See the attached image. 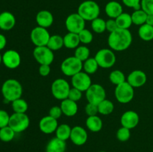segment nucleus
I'll list each match as a JSON object with an SVG mask.
<instances>
[{
    "label": "nucleus",
    "mask_w": 153,
    "mask_h": 152,
    "mask_svg": "<svg viewBox=\"0 0 153 152\" xmlns=\"http://www.w3.org/2000/svg\"><path fill=\"white\" fill-rule=\"evenodd\" d=\"M122 1L124 5L133 8L134 10L141 9V0H122Z\"/></svg>",
    "instance_id": "nucleus-44"
},
{
    "label": "nucleus",
    "mask_w": 153,
    "mask_h": 152,
    "mask_svg": "<svg viewBox=\"0 0 153 152\" xmlns=\"http://www.w3.org/2000/svg\"><path fill=\"white\" fill-rule=\"evenodd\" d=\"M109 80L111 83L117 86L126 81L125 74L120 70H114L109 75Z\"/></svg>",
    "instance_id": "nucleus-35"
},
{
    "label": "nucleus",
    "mask_w": 153,
    "mask_h": 152,
    "mask_svg": "<svg viewBox=\"0 0 153 152\" xmlns=\"http://www.w3.org/2000/svg\"><path fill=\"white\" fill-rule=\"evenodd\" d=\"M85 110L88 116H97V113H99L98 105L88 102L85 106Z\"/></svg>",
    "instance_id": "nucleus-41"
},
{
    "label": "nucleus",
    "mask_w": 153,
    "mask_h": 152,
    "mask_svg": "<svg viewBox=\"0 0 153 152\" xmlns=\"http://www.w3.org/2000/svg\"><path fill=\"white\" fill-rule=\"evenodd\" d=\"M46 46L53 52L59 50L64 46V38L61 36L58 35V34H54L50 37Z\"/></svg>",
    "instance_id": "nucleus-29"
},
{
    "label": "nucleus",
    "mask_w": 153,
    "mask_h": 152,
    "mask_svg": "<svg viewBox=\"0 0 153 152\" xmlns=\"http://www.w3.org/2000/svg\"><path fill=\"white\" fill-rule=\"evenodd\" d=\"M79 37L80 42L85 45L90 44L94 40V35L92 32L87 28H85L79 33Z\"/></svg>",
    "instance_id": "nucleus-39"
},
{
    "label": "nucleus",
    "mask_w": 153,
    "mask_h": 152,
    "mask_svg": "<svg viewBox=\"0 0 153 152\" xmlns=\"http://www.w3.org/2000/svg\"><path fill=\"white\" fill-rule=\"evenodd\" d=\"M152 152H153V151H152Z\"/></svg>",
    "instance_id": "nucleus-53"
},
{
    "label": "nucleus",
    "mask_w": 153,
    "mask_h": 152,
    "mask_svg": "<svg viewBox=\"0 0 153 152\" xmlns=\"http://www.w3.org/2000/svg\"><path fill=\"white\" fill-rule=\"evenodd\" d=\"M60 107L62 110L63 114L68 117L76 116L78 113V110H79L77 102L72 101L69 98H66V99L61 101Z\"/></svg>",
    "instance_id": "nucleus-22"
},
{
    "label": "nucleus",
    "mask_w": 153,
    "mask_h": 152,
    "mask_svg": "<svg viewBox=\"0 0 153 152\" xmlns=\"http://www.w3.org/2000/svg\"><path fill=\"white\" fill-rule=\"evenodd\" d=\"M29 125L30 119L26 113H13L10 115L8 126H10L16 134L25 131L28 129Z\"/></svg>",
    "instance_id": "nucleus-6"
},
{
    "label": "nucleus",
    "mask_w": 153,
    "mask_h": 152,
    "mask_svg": "<svg viewBox=\"0 0 153 152\" xmlns=\"http://www.w3.org/2000/svg\"><path fill=\"white\" fill-rule=\"evenodd\" d=\"M64 46L67 49H76L81 43L79 34L68 32L64 37Z\"/></svg>",
    "instance_id": "nucleus-25"
},
{
    "label": "nucleus",
    "mask_w": 153,
    "mask_h": 152,
    "mask_svg": "<svg viewBox=\"0 0 153 152\" xmlns=\"http://www.w3.org/2000/svg\"><path fill=\"white\" fill-rule=\"evenodd\" d=\"M91 28L97 34H102L106 31V21L98 17L91 21Z\"/></svg>",
    "instance_id": "nucleus-36"
},
{
    "label": "nucleus",
    "mask_w": 153,
    "mask_h": 152,
    "mask_svg": "<svg viewBox=\"0 0 153 152\" xmlns=\"http://www.w3.org/2000/svg\"><path fill=\"white\" fill-rule=\"evenodd\" d=\"M146 23L149 25L153 26V14H148L147 18H146Z\"/></svg>",
    "instance_id": "nucleus-49"
},
{
    "label": "nucleus",
    "mask_w": 153,
    "mask_h": 152,
    "mask_svg": "<svg viewBox=\"0 0 153 152\" xmlns=\"http://www.w3.org/2000/svg\"><path fill=\"white\" fill-rule=\"evenodd\" d=\"M1 63H2V55L0 53V65L1 64Z\"/></svg>",
    "instance_id": "nucleus-50"
},
{
    "label": "nucleus",
    "mask_w": 153,
    "mask_h": 152,
    "mask_svg": "<svg viewBox=\"0 0 153 152\" xmlns=\"http://www.w3.org/2000/svg\"><path fill=\"white\" fill-rule=\"evenodd\" d=\"M61 70L64 75L73 77L83 70V62L75 56L68 57L61 63Z\"/></svg>",
    "instance_id": "nucleus-4"
},
{
    "label": "nucleus",
    "mask_w": 153,
    "mask_h": 152,
    "mask_svg": "<svg viewBox=\"0 0 153 152\" xmlns=\"http://www.w3.org/2000/svg\"><path fill=\"white\" fill-rule=\"evenodd\" d=\"M147 80V76L146 73L142 70H134L129 73L127 77L126 81L134 88H138L143 86Z\"/></svg>",
    "instance_id": "nucleus-17"
},
{
    "label": "nucleus",
    "mask_w": 153,
    "mask_h": 152,
    "mask_svg": "<svg viewBox=\"0 0 153 152\" xmlns=\"http://www.w3.org/2000/svg\"><path fill=\"white\" fill-rule=\"evenodd\" d=\"M16 133L10 126H6L0 128V140L3 142H9L12 141Z\"/></svg>",
    "instance_id": "nucleus-34"
},
{
    "label": "nucleus",
    "mask_w": 153,
    "mask_h": 152,
    "mask_svg": "<svg viewBox=\"0 0 153 152\" xmlns=\"http://www.w3.org/2000/svg\"><path fill=\"white\" fill-rule=\"evenodd\" d=\"M6 45H7V39H6L5 36L0 34V51L4 49Z\"/></svg>",
    "instance_id": "nucleus-48"
},
{
    "label": "nucleus",
    "mask_w": 153,
    "mask_h": 152,
    "mask_svg": "<svg viewBox=\"0 0 153 152\" xmlns=\"http://www.w3.org/2000/svg\"><path fill=\"white\" fill-rule=\"evenodd\" d=\"M1 91L4 99L7 102H12L21 98L23 89L20 82L16 79L10 78L2 83Z\"/></svg>",
    "instance_id": "nucleus-2"
},
{
    "label": "nucleus",
    "mask_w": 153,
    "mask_h": 152,
    "mask_svg": "<svg viewBox=\"0 0 153 152\" xmlns=\"http://www.w3.org/2000/svg\"><path fill=\"white\" fill-rule=\"evenodd\" d=\"M114 95L118 102L121 104H128L131 102L134 98V87H132L126 80L123 83L116 86Z\"/></svg>",
    "instance_id": "nucleus-5"
},
{
    "label": "nucleus",
    "mask_w": 153,
    "mask_h": 152,
    "mask_svg": "<svg viewBox=\"0 0 153 152\" xmlns=\"http://www.w3.org/2000/svg\"><path fill=\"white\" fill-rule=\"evenodd\" d=\"M95 59L99 66L103 69H109L114 66L117 61L116 55L112 49H102L97 52Z\"/></svg>",
    "instance_id": "nucleus-7"
},
{
    "label": "nucleus",
    "mask_w": 153,
    "mask_h": 152,
    "mask_svg": "<svg viewBox=\"0 0 153 152\" xmlns=\"http://www.w3.org/2000/svg\"><path fill=\"white\" fill-rule=\"evenodd\" d=\"M72 128L67 124H61L58 125L55 131V137L64 141L69 139L71 134Z\"/></svg>",
    "instance_id": "nucleus-28"
},
{
    "label": "nucleus",
    "mask_w": 153,
    "mask_h": 152,
    "mask_svg": "<svg viewBox=\"0 0 153 152\" xmlns=\"http://www.w3.org/2000/svg\"><path fill=\"white\" fill-rule=\"evenodd\" d=\"M117 28L118 26L114 19H109L106 21V31H108L109 33L116 31Z\"/></svg>",
    "instance_id": "nucleus-46"
},
{
    "label": "nucleus",
    "mask_w": 153,
    "mask_h": 152,
    "mask_svg": "<svg viewBox=\"0 0 153 152\" xmlns=\"http://www.w3.org/2000/svg\"><path fill=\"white\" fill-rule=\"evenodd\" d=\"M85 125L90 131L93 133H97L101 131V130L102 129L103 122L101 118L97 115V116H88L85 122Z\"/></svg>",
    "instance_id": "nucleus-24"
},
{
    "label": "nucleus",
    "mask_w": 153,
    "mask_h": 152,
    "mask_svg": "<svg viewBox=\"0 0 153 152\" xmlns=\"http://www.w3.org/2000/svg\"><path fill=\"white\" fill-rule=\"evenodd\" d=\"M138 35L142 40L146 42L153 40V26L145 23L140 25L138 29Z\"/></svg>",
    "instance_id": "nucleus-26"
},
{
    "label": "nucleus",
    "mask_w": 153,
    "mask_h": 152,
    "mask_svg": "<svg viewBox=\"0 0 153 152\" xmlns=\"http://www.w3.org/2000/svg\"><path fill=\"white\" fill-rule=\"evenodd\" d=\"M33 56L40 65H51L55 58L53 51L47 46H37L33 51Z\"/></svg>",
    "instance_id": "nucleus-10"
},
{
    "label": "nucleus",
    "mask_w": 153,
    "mask_h": 152,
    "mask_svg": "<svg viewBox=\"0 0 153 152\" xmlns=\"http://www.w3.org/2000/svg\"><path fill=\"white\" fill-rule=\"evenodd\" d=\"M2 63L7 69H15L18 68L21 63L20 55L16 50H7L2 55Z\"/></svg>",
    "instance_id": "nucleus-14"
},
{
    "label": "nucleus",
    "mask_w": 153,
    "mask_h": 152,
    "mask_svg": "<svg viewBox=\"0 0 153 152\" xmlns=\"http://www.w3.org/2000/svg\"><path fill=\"white\" fill-rule=\"evenodd\" d=\"M98 110L99 113L103 116H107L113 113L114 110V105L111 101L105 98L98 104Z\"/></svg>",
    "instance_id": "nucleus-30"
},
{
    "label": "nucleus",
    "mask_w": 153,
    "mask_h": 152,
    "mask_svg": "<svg viewBox=\"0 0 153 152\" xmlns=\"http://www.w3.org/2000/svg\"><path fill=\"white\" fill-rule=\"evenodd\" d=\"M71 83L73 87L76 88L82 92H86L92 84V80L90 75L81 71L71 77Z\"/></svg>",
    "instance_id": "nucleus-13"
},
{
    "label": "nucleus",
    "mask_w": 153,
    "mask_h": 152,
    "mask_svg": "<svg viewBox=\"0 0 153 152\" xmlns=\"http://www.w3.org/2000/svg\"><path fill=\"white\" fill-rule=\"evenodd\" d=\"M116 137L119 141L123 142L128 141L131 137V130L122 126L117 131Z\"/></svg>",
    "instance_id": "nucleus-38"
},
{
    "label": "nucleus",
    "mask_w": 153,
    "mask_h": 152,
    "mask_svg": "<svg viewBox=\"0 0 153 152\" xmlns=\"http://www.w3.org/2000/svg\"><path fill=\"white\" fill-rule=\"evenodd\" d=\"M0 13H1V10H0Z\"/></svg>",
    "instance_id": "nucleus-52"
},
{
    "label": "nucleus",
    "mask_w": 153,
    "mask_h": 152,
    "mask_svg": "<svg viewBox=\"0 0 153 152\" xmlns=\"http://www.w3.org/2000/svg\"><path fill=\"white\" fill-rule=\"evenodd\" d=\"M99 65L96 61L95 58H89L85 62H83V70L88 75H92L97 72Z\"/></svg>",
    "instance_id": "nucleus-33"
},
{
    "label": "nucleus",
    "mask_w": 153,
    "mask_h": 152,
    "mask_svg": "<svg viewBox=\"0 0 153 152\" xmlns=\"http://www.w3.org/2000/svg\"><path fill=\"white\" fill-rule=\"evenodd\" d=\"M86 21L78 13H73L69 15L65 20V26L68 32L79 34L85 28Z\"/></svg>",
    "instance_id": "nucleus-12"
},
{
    "label": "nucleus",
    "mask_w": 153,
    "mask_h": 152,
    "mask_svg": "<svg viewBox=\"0 0 153 152\" xmlns=\"http://www.w3.org/2000/svg\"><path fill=\"white\" fill-rule=\"evenodd\" d=\"M77 13L85 21H93L100 16V7L95 1L86 0L79 4Z\"/></svg>",
    "instance_id": "nucleus-3"
},
{
    "label": "nucleus",
    "mask_w": 153,
    "mask_h": 152,
    "mask_svg": "<svg viewBox=\"0 0 153 152\" xmlns=\"http://www.w3.org/2000/svg\"><path fill=\"white\" fill-rule=\"evenodd\" d=\"M85 96L88 102L98 105L101 101L106 98V91L102 85L98 83H92L88 90L85 92Z\"/></svg>",
    "instance_id": "nucleus-9"
},
{
    "label": "nucleus",
    "mask_w": 153,
    "mask_h": 152,
    "mask_svg": "<svg viewBox=\"0 0 153 152\" xmlns=\"http://www.w3.org/2000/svg\"><path fill=\"white\" fill-rule=\"evenodd\" d=\"M82 97V91L79 90V89L74 87L70 88V92H69L67 98L72 100V101H76V102H77V101H80Z\"/></svg>",
    "instance_id": "nucleus-40"
},
{
    "label": "nucleus",
    "mask_w": 153,
    "mask_h": 152,
    "mask_svg": "<svg viewBox=\"0 0 153 152\" xmlns=\"http://www.w3.org/2000/svg\"><path fill=\"white\" fill-rule=\"evenodd\" d=\"M70 88V85L67 80L64 78H58L52 82L51 85V92L54 98L63 101L68 97Z\"/></svg>",
    "instance_id": "nucleus-8"
},
{
    "label": "nucleus",
    "mask_w": 153,
    "mask_h": 152,
    "mask_svg": "<svg viewBox=\"0 0 153 152\" xmlns=\"http://www.w3.org/2000/svg\"><path fill=\"white\" fill-rule=\"evenodd\" d=\"M36 22L38 26L45 28H49L54 22L53 14L49 10H40L36 15Z\"/></svg>",
    "instance_id": "nucleus-20"
},
{
    "label": "nucleus",
    "mask_w": 153,
    "mask_h": 152,
    "mask_svg": "<svg viewBox=\"0 0 153 152\" xmlns=\"http://www.w3.org/2000/svg\"><path fill=\"white\" fill-rule=\"evenodd\" d=\"M98 152H106V151H98Z\"/></svg>",
    "instance_id": "nucleus-51"
},
{
    "label": "nucleus",
    "mask_w": 153,
    "mask_h": 152,
    "mask_svg": "<svg viewBox=\"0 0 153 152\" xmlns=\"http://www.w3.org/2000/svg\"><path fill=\"white\" fill-rule=\"evenodd\" d=\"M38 72L40 75L43 76V77H46V76H48L50 74V65H44V64L43 65H40L38 69Z\"/></svg>",
    "instance_id": "nucleus-47"
},
{
    "label": "nucleus",
    "mask_w": 153,
    "mask_h": 152,
    "mask_svg": "<svg viewBox=\"0 0 153 152\" xmlns=\"http://www.w3.org/2000/svg\"><path fill=\"white\" fill-rule=\"evenodd\" d=\"M132 43V34L129 29L117 28L110 33L108 37V45L111 49L116 52L126 50Z\"/></svg>",
    "instance_id": "nucleus-1"
},
{
    "label": "nucleus",
    "mask_w": 153,
    "mask_h": 152,
    "mask_svg": "<svg viewBox=\"0 0 153 152\" xmlns=\"http://www.w3.org/2000/svg\"><path fill=\"white\" fill-rule=\"evenodd\" d=\"M51 35L48 31L47 28H43L37 25L33 28L31 31L30 38L33 44L37 46H46L49 42Z\"/></svg>",
    "instance_id": "nucleus-11"
},
{
    "label": "nucleus",
    "mask_w": 153,
    "mask_h": 152,
    "mask_svg": "<svg viewBox=\"0 0 153 152\" xmlns=\"http://www.w3.org/2000/svg\"><path fill=\"white\" fill-rule=\"evenodd\" d=\"M139 120H140V118L137 112L134 110H128L121 116L120 123L123 127L131 130L137 126Z\"/></svg>",
    "instance_id": "nucleus-18"
},
{
    "label": "nucleus",
    "mask_w": 153,
    "mask_h": 152,
    "mask_svg": "<svg viewBox=\"0 0 153 152\" xmlns=\"http://www.w3.org/2000/svg\"><path fill=\"white\" fill-rule=\"evenodd\" d=\"M105 12L110 19H116L123 13L122 4L117 1H110L105 7Z\"/></svg>",
    "instance_id": "nucleus-21"
},
{
    "label": "nucleus",
    "mask_w": 153,
    "mask_h": 152,
    "mask_svg": "<svg viewBox=\"0 0 153 152\" xmlns=\"http://www.w3.org/2000/svg\"><path fill=\"white\" fill-rule=\"evenodd\" d=\"M147 15V13L142 9L134 10L131 14L132 23L135 25H139V26L143 25L146 23Z\"/></svg>",
    "instance_id": "nucleus-31"
},
{
    "label": "nucleus",
    "mask_w": 153,
    "mask_h": 152,
    "mask_svg": "<svg viewBox=\"0 0 153 152\" xmlns=\"http://www.w3.org/2000/svg\"><path fill=\"white\" fill-rule=\"evenodd\" d=\"M118 28L122 29H129L132 25V19L131 14L128 13H122L117 18L115 19Z\"/></svg>",
    "instance_id": "nucleus-27"
},
{
    "label": "nucleus",
    "mask_w": 153,
    "mask_h": 152,
    "mask_svg": "<svg viewBox=\"0 0 153 152\" xmlns=\"http://www.w3.org/2000/svg\"><path fill=\"white\" fill-rule=\"evenodd\" d=\"M10 116L6 110H0V128L8 126Z\"/></svg>",
    "instance_id": "nucleus-42"
},
{
    "label": "nucleus",
    "mask_w": 153,
    "mask_h": 152,
    "mask_svg": "<svg viewBox=\"0 0 153 152\" xmlns=\"http://www.w3.org/2000/svg\"><path fill=\"white\" fill-rule=\"evenodd\" d=\"M67 150L66 141L57 137L51 139L46 146V152H65Z\"/></svg>",
    "instance_id": "nucleus-23"
},
{
    "label": "nucleus",
    "mask_w": 153,
    "mask_h": 152,
    "mask_svg": "<svg viewBox=\"0 0 153 152\" xmlns=\"http://www.w3.org/2000/svg\"><path fill=\"white\" fill-rule=\"evenodd\" d=\"M11 107L13 113H25L28 109V105L27 101L22 98L11 102Z\"/></svg>",
    "instance_id": "nucleus-32"
},
{
    "label": "nucleus",
    "mask_w": 153,
    "mask_h": 152,
    "mask_svg": "<svg viewBox=\"0 0 153 152\" xmlns=\"http://www.w3.org/2000/svg\"><path fill=\"white\" fill-rule=\"evenodd\" d=\"M58 120L50 116H43L39 122V129L45 134H51L55 133L58 127Z\"/></svg>",
    "instance_id": "nucleus-16"
},
{
    "label": "nucleus",
    "mask_w": 153,
    "mask_h": 152,
    "mask_svg": "<svg viewBox=\"0 0 153 152\" xmlns=\"http://www.w3.org/2000/svg\"><path fill=\"white\" fill-rule=\"evenodd\" d=\"M88 139V132L82 126H75L72 128L70 139L77 146H82L87 142Z\"/></svg>",
    "instance_id": "nucleus-15"
},
{
    "label": "nucleus",
    "mask_w": 153,
    "mask_h": 152,
    "mask_svg": "<svg viewBox=\"0 0 153 152\" xmlns=\"http://www.w3.org/2000/svg\"><path fill=\"white\" fill-rule=\"evenodd\" d=\"M90 51L89 48L85 46H79L75 50L74 56L80 60L82 62H85L87 59L90 58Z\"/></svg>",
    "instance_id": "nucleus-37"
},
{
    "label": "nucleus",
    "mask_w": 153,
    "mask_h": 152,
    "mask_svg": "<svg viewBox=\"0 0 153 152\" xmlns=\"http://www.w3.org/2000/svg\"><path fill=\"white\" fill-rule=\"evenodd\" d=\"M16 25L14 15L9 11H3L0 13V29L2 31H10Z\"/></svg>",
    "instance_id": "nucleus-19"
},
{
    "label": "nucleus",
    "mask_w": 153,
    "mask_h": 152,
    "mask_svg": "<svg viewBox=\"0 0 153 152\" xmlns=\"http://www.w3.org/2000/svg\"><path fill=\"white\" fill-rule=\"evenodd\" d=\"M62 114V110H61V108L60 106H53L52 107H51L49 112V116H52V118L57 119V120L61 118Z\"/></svg>",
    "instance_id": "nucleus-45"
},
{
    "label": "nucleus",
    "mask_w": 153,
    "mask_h": 152,
    "mask_svg": "<svg viewBox=\"0 0 153 152\" xmlns=\"http://www.w3.org/2000/svg\"><path fill=\"white\" fill-rule=\"evenodd\" d=\"M140 5L147 14H153V0H141Z\"/></svg>",
    "instance_id": "nucleus-43"
}]
</instances>
